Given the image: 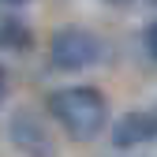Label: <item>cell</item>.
I'll return each instance as SVG.
<instances>
[{"instance_id": "obj_3", "label": "cell", "mask_w": 157, "mask_h": 157, "mask_svg": "<svg viewBox=\"0 0 157 157\" xmlns=\"http://www.w3.org/2000/svg\"><path fill=\"white\" fill-rule=\"evenodd\" d=\"M8 135H11L15 150L23 153V157H56V142H52V135L45 131V124L37 120L30 109H19V112L11 116Z\"/></svg>"}, {"instance_id": "obj_1", "label": "cell", "mask_w": 157, "mask_h": 157, "mask_svg": "<svg viewBox=\"0 0 157 157\" xmlns=\"http://www.w3.org/2000/svg\"><path fill=\"white\" fill-rule=\"evenodd\" d=\"M45 109L52 112V120L60 124L71 139H78V142L97 139V131H101L105 120H109V101H105V94L94 90V86L56 90V94H49Z\"/></svg>"}, {"instance_id": "obj_7", "label": "cell", "mask_w": 157, "mask_h": 157, "mask_svg": "<svg viewBox=\"0 0 157 157\" xmlns=\"http://www.w3.org/2000/svg\"><path fill=\"white\" fill-rule=\"evenodd\" d=\"M4 94H8V71L0 67V101H4Z\"/></svg>"}, {"instance_id": "obj_8", "label": "cell", "mask_w": 157, "mask_h": 157, "mask_svg": "<svg viewBox=\"0 0 157 157\" xmlns=\"http://www.w3.org/2000/svg\"><path fill=\"white\" fill-rule=\"evenodd\" d=\"M8 4H26V0H8Z\"/></svg>"}, {"instance_id": "obj_9", "label": "cell", "mask_w": 157, "mask_h": 157, "mask_svg": "<svg viewBox=\"0 0 157 157\" xmlns=\"http://www.w3.org/2000/svg\"><path fill=\"white\" fill-rule=\"evenodd\" d=\"M109 4H127V0H109Z\"/></svg>"}, {"instance_id": "obj_2", "label": "cell", "mask_w": 157, "mask_h": 157, "mask_svg": "<svg viewBox=\"0 0 157 157\" xmlns=\"http://www.w3.org/2000/svg\"><path fill=\"white\" fill-rule=\"evenodd\" d=\"M49 56H52V67H60V71H82V67H94L105 56V45H101V37L90 34V30L64 26V30L52 34Z\"/></svg>"}, {"instance_id": "obj_4", "label": "cell", "mask_w": 157, "mask_h": 157, "mask_svg": "<svg viewBox=\"0 0 157 157\" xmlns=\"http://www.w3.org/2000/svg\"><path fill=\"white\" fill-rule=\"evenodd\" d=\"M157 135V109H139V112H127L112 131V142L120 150H131V146H142Z\"/></svg>"}, {"instance_id": "obj_6", "label": "cell", "mask_w": 157, "mask_h": 157, "mask_svg": "<svg viewBox=\"0 0 157 157\" xmlns=\"http://www.w3.org/2000/svg\"><path fill=\"white\" fill-rule=\"evenodd\" d=\"M142 41H146V52H150L153 60H157V19H153L150 26H146V34H142Z\"/></svg>"}, {"instance_id": "obj_5", "label": "cell", "mask_w": 157, "mask_h": 157, "mask_svg": "<svg viewBox=\"0 0 157 157\" xmlns=\"http://www.w3.org/2000/svg\"><path fill=\"white\" fill-rule=\"evenodd\" d=\"M30 45H34V37H30V26L23 23V19H0V49L26 52Z\"/></svg>"}, {"instance_id": "obj_10", "label": "cell", "mask_w": 157, "mask_h": 157, "mask_svg": "<svg viewBox=\"0 0 157 157\" xmlns=\"http://www.w3.org/2000/svg\"><path fill=\"white\" fill-rule=\"evenodd\" d=\"M150 4H157V0H150Z\"/></svg>"}]
</instances>
